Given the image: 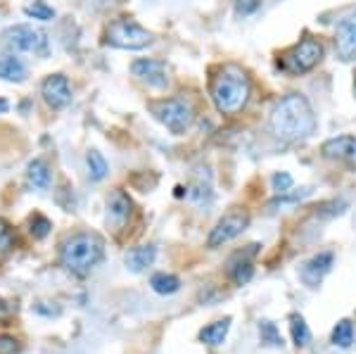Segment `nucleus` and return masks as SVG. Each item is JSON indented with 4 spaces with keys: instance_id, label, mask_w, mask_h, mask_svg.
I'll return each mask as SVG.
<instances>
[{
    "instance_id": "obj_1",
    "label": "nucleus",
    "mask_w": 356,
    "mask_h": 354,
    "mask_svg": "<svg viewBox=\"0 0 356 354\" xmlns=\"http://www.w3.org/2000/svg\"><path fill=\"white\" fill-rule=\"evenodd\" d=\"M316 126H319V121H316L314 107L299 93H290V96L281 98L269 119L271 134L285 143L307 141V138L316 134Z\"/></svg>"
},
{
    "instance_id": "obj_2",
    "label": "nucleus",
    "mask_w": 356,
    "mask_h": 354,
    "mask_svg": "<svg viewBox=\"0 0 356 354\" xmlns=\"http://www.w3.org/2000/svg\"><path fill=\"white\" fill-rule=\"evenodd\" d=\"M252 96V84L249 76L235 64H224L209 79V98L214 103L216 112L224 117H235L240 114Z\"/></svg>"
},
{
    "instance_id": "obj_3",
    "label": "nucleus",
    "mask_w": 356,
    "mask_h": 354,
    "mask_svg": "<svg viewBox=\"0 0 356 354\" xmlns=\"http://www.w3.org/2000/svg\"><path fill=\"white\" fill-rule=\"evenodd\" d=\"M103 259H105V240L98 233H88V231L71 233L60 245V264L71 276H79V278H86Z\"/></svg>"
},
{
    "instance_id": "obj_4",
    "label": "nucleus",
    "mask_w": 356,
    "mask_h": 354,
    "mask_svg": "<svg viewBox=\"0 0 356 354\" xmlns=\"http://www.w3.org/2000/svg\"><path fill=\"white\" fill-rule=\"evenodd\" d=\"M321 57H323L321 41H316L314 36H304L299 43L278 55V69L287 76H302L309 74L321 62Z\"/></svg>"
},
{
    "instance_id": "obj_5",
    "label": "nucleus",
    "mask_w": 356,
    "mask_h": 354,
    "mask_svg": "<svg viewBox=\"0 0 356 354\" xmlns=\"http://www.w3.org/2000/svg\"><path fill=\"white\" fill-rule=\"evenodd\" d=\"M154 119L162 121L174 136H183L195 121L193 105L183 98H164V100H152L148 105Z\"/></svg>"
},
{
    "instance_id": "obj_6",
    "label": "nucleus",
    "mask_w": 356,
    "mask_h": 354,
    "mask_svg": "<svg viewBox=\"0 0 356 354\" xmlns=\"http://www.w3.org/2000/svg\"><path fill=\"white\" fill-rule=\"evenodd\" d=\"M105 43L119 51H143L152 43V34L133 19H114L105 29Z\"/></svg>"
},
{
    "instance_id": "obj_7",
    "label": "nucleus",
    "mask_w": 356,
    "mask_h": 354,
    "mask_svg": "<svg viewBox=\"0 0 356 354\" xmlns=\"http://www.w3.org/2000/svg\"><path fill=\"white\" fill-rule=\"evenodd\" d=\"M3 46L10 53H31V55H48V36L43 31L33 29L29 24L10 26L3 34Z\"/></svg>"
},
{
    "instance_id": "obj_8",
    "label": "nucleus",
    "mask_w": 356,
    "mask_h": 354,
    "mask_svg": "<svg viewBox=\"0 0 356 354\" xmlns=\"http://www.w3.org/2000/svg\"><path fill=\"white\" fill-rule=\"evenodd\" d=\"M247 226H249V214L244 212V209H238V207L231 209V212L224 214V217L216 221L214 229H211V233L207 238V247L216 250V247L235 240V238L240 236Z\"/></svg>"
},
{
    "instance_id": "obj_9",
    "label": "nucleus",
    "mask_w": 356,
    "mask_h": 354,
    "mask_svg": "<svg viewBox=\"0 0 356 354\" xmlns=\"http://www.w3.org/2000/svg\"><path fill=\"white\" fill-rule=\"evenodd\" d=\"M131 74L148 88H164L169 84V67L164 60L143 57L131 64Z\"/></svg>"
},
{
    "instance_id": "obj_10",
    "label": "nucleus",
    "mask_w": 356,
    "mask_h": 354,
    "mask_svg": "<svg viewBox=\"0 0 356 354\" xmlns=\"http://www.w3.org/2000/svg\"><path fill=\"white\" fill-rule=\"evenodd\" d=\"M41 96L50 109H64L71 103V86L64 74H50L41 84Z\"/></svg>"
},
{
    "instance_id": "obj_11",
    "label": "nucleus",
    "mask_w": 356,
    "mask_h": 354,
    "mask_svg": "<svg viewBox=\"0 0 356 354\" xmlns=\"http://www.w3.org/2000/svg\"><path fill=\"white\" fill-rule=\"evenodd\" d=\"M335 51L342 62L356 60V8L344 17L335 29Z\"/></svg>"
},
{
    "instance_id": "obj_12",
    "label": "nucleus",
    "mask_w": 356,
    "mask_h": 354,
    "mask_svg": "<svg viewBox=\"0 0 356 354\" xmlns=\"http://www.w3.org/2000/svg\"><path fill=\"white\" fill-rule=\"evenodd\" d=\"M321 152H323V157L342 162L352 171H356V138L354 136L330 138V141H326L323 145H321Z\"/></svg>"
},
{
    "instance_id": "obj_13",
    "label": "nucleus",
    "mask_w": 356,
    "mask_h": 354,
    "mask_svg": "<svg viewBox=\"0 0 356 354\" xmlns=\"http://www.w3.org/2000/svg\"><path fill=\"white\" fill-rule=\"evenodd\" d=\"M332 262H335V254H332V252H319V254H314V257H311L309 262H304L302 271H299V278L304 281V285L319 287L321 281H323L326 276L330 274Z\"/></svg>"
},
{
    "instance_id": "obj_14",
    "label": "nucleus",
    "mask_w": 356,
    "mask_h": 354,
    "mask_svg": "<svg viewBox=\"0 0 356 354\" xmlns=\"http://www.w3.org/2000/svg\"><path fill=\"white\" fill-rule=\"evenodd\" d=\"M257 252H259V245L254 242V245H247V250L244 252H238L235 257L231 259V264H228V274H231V281L235 285H247L249 281H252L254 267H252V262H249V257H254Z\"/></svg>"
},
{
    "instance_id": "obj_15",
    "label": "nucleus",
    "mask_w": 356,
    "mask_h": 354,
    "mask_svg": "<svg viewBox=\"0 0 356 354\" xmlns=\"http://www.w3.org/2000/svg\"><path fill=\"white\" fill-rule=\"evenodd\" d=\"M131 209H133L131 197L124 191H114L107 202V224H112L114 229H121L129 221Z\"/></svg>"
},
{
    "instance_id": "obj_16",
    "label": "nucleus",
    "mask_w": 356,
    "mask_h": 354,
    "mask_svg": "<svg viewBox=\"0 0 356 354\" xmlns=\"http://www.w3.org/2000/svg\"><path fill=\"white\" fill-rule=\"evenodd\" d=\"M154 257H157V250H154L152 245H138L126 252L124 262L133 274H141V271H145L150 264L154 262Z\"/></svg>"
},
{
    "instance_id": "obj_17",
    "label": "nucleus",
    "mask_w": 356,
    "mask_h": 354,
    "mask_svg": "<svg viewBox=\"0 0 356 354\" xmlns=\"http://www.w3.org/2000/svg\"><path fill=\"white\" fill-rule=\"evenodd\" d=\"M26 79V64L21 62L15 55L8 57H0V81H8V84H21Z\"/></svg>"
},
{
    "instance_id": "obj_18",
    "label": "nucleus",
    "mask_w": 356,
    "mask_h": 354,
    "mask_svg": "<svg viewBox=\"0 0 356 354\" xmlns=\"http://www.w3.org/2000/svg\"><path fill=\"white\" fill-rule=\"evenodd\" d=\"M26 186L31 191H46L50 186V167L43 159H33L26 167Z\"/></svg>"
},
{
    "instance_id": "obj_19",
    "label": "nucleus",
    "mask_w": 356,
    "mask_h": 354,
    "mask_svg": "<svg viewBox=\"0 0 356 354\" xmlns=\"http://www.w3.org/2000/svg\"><path fill=\"white\" fill-rule=\"evenodd\" d=\"M228 330H231V317H226L221 321H214V324H209L207 328L199 330V340H202L204 345H209V347H219V345H224Z\"/></svg>"
},
{
    "instance_id": "obj_20",
    "label": "nucleus",
    "mask_w": 356,
    "mask_h": 354,
    "mask_svg": "<svg viewBox=\"0 0 356 354\" xmlns=\"http://www.w3.org/2000/svg\"><path fill=\"white\" fill-rule=\"evenodd\" d=\"M86 167H88V176H91L93 181H103L105 176H107V159L103 157V152L98 150H88L86 154Z\"/></svg>"
},
{
    "instance_id": "obj_21",
    "label": "nucleus",
    "mask_w": 356,
    "mask_h": 354,
    "mask_svg": "<svg viewBox=\"0 0 356 354\" xmlns=\"http://www.w3.org/2000/svg\"><path fill=\"white\" fill-rule=\"evenodd\" d=\"M150 287L157 295H174V292H178V287H181V281L171 274H154L150 278Z\"/></svg>"
},
{
    "instance_id": "obj_22",
    "label": "nucleus",
    "mask_w": 356,
    "mask_h": 354,
    "mask_svg": "<svg viewBox=\"0 0 356 354\" xmlns=\"http://www.w3.org/2000/svg\"><path fill=\"white\" fill-rule=\"evenodd\" d=\"M330 340H332V345H335V347H342V350H347V347L354 342V326H352V321H347V319L337 321V326L332 328Z\"/></svg>"
},
{
    "instance_id": "obj_23",
    "label": "nucleus",
    "mask_w": 356,
    "mask_h": 354,
    "mask_svg": "<svg viewBox=\"0 0 356 354\" xmlns=\"http://www.w3.org/2000/svg\"><path fill=\"white\" fill-rule=\"evenodd\" d=\"M290 333H292V342L297 347L309 345L311 330H309V326H307V321H304V317H299V314H292V317H290Z\"/></svg>"
},
{
    "instance_id": "obj_24",
    "label": "nucleus",
    "mask_w": 356,
    "mask_h": 354,
    "mask_svg": "<svg viewBox=\"0 0 356 354\" xmlns=\"http://www.w3.org/2000/svg\"><path fill=\"white\" fill-rule=\"evenodd\" d=\"M24 15L31 19H41V21L55 19V10L50 8L48 3H43V0H33V3L24 5Z\"/></svg>"
},
{
    "instance_id": "obj_25",
    "label": "nucleus",
    "mask_w": 356,
    "mask_h": 354,
    "mask_svg": "<svg viewBox=\"0 0 356 354\" xmlns=\"http://www.w3.org/2000/svg\"><path fill=\"white\" fill-rule=\"evenodd\" d=\"M259 337H261V342H264V345L283 347L281 330H278V326L271 324V321H259Z\"/></svg>"
},
{
    "instance_id": "obj_26",
    "label": "nucleus",
    "mask_w": 356,
    "mask_h": 354,
    "mask_svg": "<svg viewBox=\"0 0 356 354\" xmlns=\"http://www.w3.org/2000/svg\"><path fill=\"white\" fill-rule=\"evenodd\" d=\"M15 247V231L5 219H0V259L10 254Z\"/></svg>"
},
{
    "instance_id": "obj_27",
    "label": "nucleus",
    "mask_w": 356,
    "mask_h": 354,
    "mask_svg": "<svg viewBox=\"0 0 356 354\" xmlns=\"http://www.w3.org/2000/svg\"><path fill=\"white\" fill-rule=\"evenodd\" d=\"M50 229H53V224H50V221L43 217V214H33V217H31V229L29 231H31L33 238L43 240V238L50 233Z\"/></svg>"
},
{
    "instance_id": "obj_28",
    "label": "nucleus",
    "mask_w": 356,
    "mask_h": 354,
    "mask_svg": "<svg viewBox=\"0 0 356 354\" xmlns=\"http://www.w3.org/2000/svg\"><path fill=\"white\" fill-rule=\"evenodd\" d=\"M292 176L290 174H285V171H278V174L271 176V186H274V191L281 195V193H287L292 188Z\"/></svg>"
},
{
    "instance_id": "obj_29",
    "label": "nucleus",
    "mask_w": 356,
    "mask_h": 354,
    "mask_svg": "<svg viewBox=\"0 0 356 354\" xmlns=\"http://www.w3.org/2000/svg\"><path fill=\"white\" fill-rule=\"evenodd\" d=\"M21 350L19 340L12 335H0V354H17Z\"/></svg>"
},
{
    "instance_id": "obj_30",
    "label": "nucleus",
    "mask_w": 356,
    "mask_h": 354,
    "mask_svg": "<svg viewBox=\"0 0 356 354\" xmlns=\"http://www.w3.org/2000/svg\"><path fill=\"white\" fill-rule=\"evenodd\" d=\"M261 5V0H235V10H238V15H252V12H257V8Z\"/></svg>"
},
{
    "instance_id": "obj_31",
    "label": "nucleus",
    "mask_w": 356,
    "mask_h": 354,
    "mask_svg": "<svg viewBox=\"0 0 356 354\" xmlns=\"http://www.w3.org/2000/svg\"><path fill=\"white\" fill-rule=\"evenodd\" d=\"M8 107H10V103H8V100H3V98H0V114H3V112H8Z\"/></svg>"
},
{
    "instance_id": "obj_32",
    "label": "nucleus",
    "mask_w": 356,
    "mask_h": 354,
    "mask_svg": "<svg viewBox=\"0 0 356 354\" xmlns=\"http://www.w3.org/2000/svg\"><path fill=\"white\" fill-rule=\"evenodd\" d=\"M354 76H356V74H354ZM354 86H356V79H354Z\"/></svg>"
}]
</instances>
